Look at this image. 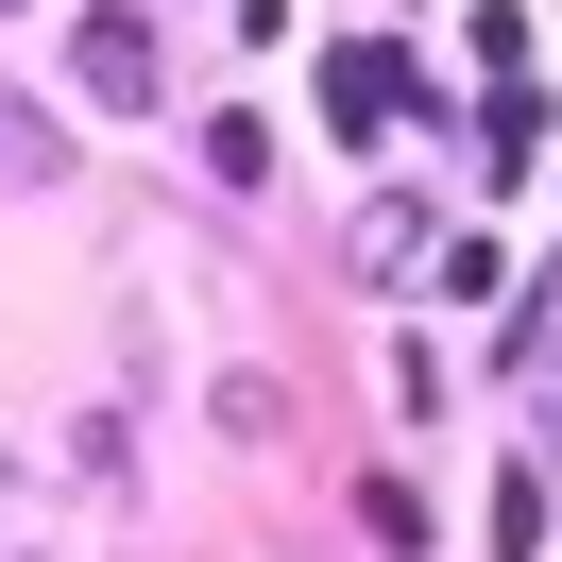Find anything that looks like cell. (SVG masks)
<instances>
[{"mask_svg": "<svg viewBox=\"0 0 562 562\" xmlns=\"http://www.w3.org/2000/svg\"><path fill=\"white\" fill-rule=\"evenodd\" d=\"M205 171H222V188H273V120H256V103L205 120Z\"/></svg>", "mask_w": 562, "mask_h": 562, "instance_id": "cell-3", "label": "cell"}, {"mask_svg": "<svg viewBox=\"0 0 562 562\" xmlns=\"http://www.w3.org/2000/svg\"><path fill=\"white\" fill-rule=\"evenodd\" d=\"M324 103H341V137H375V120H392V103H409V69H392V52H375V35H358V52H341V69H324Z\"/></svg>", "mask_w": 562, "mask_h": 562, "instance_id": "cell-2", "label": "cell"}, {"mask_svg": "<svg viewBox=\"0 0 562 562\" xmlns=\"http://www.w3.org/2000/svg\"><path fill=\"white\" fill-rule=\"evenodd\" d=\"M69 69H86V103H120V120H137L154 86H171V69H154V35H137V18H120V0H103V18H86V35H69Z\"/></svg>", "mask_w": 562, "mask_h": 562, "instance_id": "cell-1", "label": "cell"}]
</instances>
